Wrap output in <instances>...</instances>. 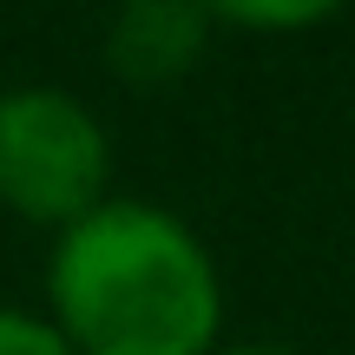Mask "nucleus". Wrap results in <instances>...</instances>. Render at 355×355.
<instances>
[{
    "label": "nucleus",
    "instance_id": "f257e3e1",
    "mask_svg": "<svg viewBox=\"0 0 355 355\" xmlns=\"http://www.w3.org/2000/svg\"><path fill=\"white\" fill-rule=\"evenodd\" d=\"M46 322L66 355H211L224 336V277L178 211L105 198L53 237Z\"/></svg>",
    "mask_w": 355,
    "mask_h": 355
},
{
    "label": "nucleus",
    "instance_id": "f03ea898",
    "mask_svg": "<svg viewBox=\"0 0 355 355\" xmlns=\"http://www.w3.org/2000/svg\"><path fill=\"white\" fill-rule=\"evenodd\" d=\"M112 198V132L66 86L0 92V204L33 230H73Z\"/></svg>",
    "mask_w": 355,
    "mask_h": 355
},
{
    "label": "nucleus",
    "instance_id": "7ed1b4c3",
    "mask_svg": "<svg viewBox=\"0 0 355 355\" xmlns=\"http://www.w3.org/2000/svg\"><path fill=\"white\" fill-rule=\"evenodd\" d=\"M211 7H191V0H132L125 13H112L105 26V66H112L125 86H171L211 46Z\"/></svg>",
    "mask_w": 355,
    "mask_h": 355
},
{
    "label": "nucleus",
    "instance_id": "20e7f679",
    "mask_svg": "<svg viewBox=\"0 0 355 355\" xmlns=\"http://www.w3.org/2000/svg\"><path fill=\"white\" fill-rule=\"evenodd\" d=\"M0 355H66V343L53 336V322H46V316L0 303Z\"/></svg>",
    "mask_w": 355,
    "mask_h": 355
},
{
    "label": "nucleus",
    "instance_id": "39448f33",
    "mask_svg": "<svg viewBox=\"0 0 355 355\" xmlns=\"http://www.w3.org/2000/svg\"><path fill=\"white\" fill-rule=\"evenodd\" d=\"M336 7H211V20L243 26V33H290V26H316Z\"/></svg>",
    "mask_w": 355,
    "mask_h": 355
},
{
    "label": "nucleus",
    "instance_id": "423d86ee",
    "mask_svg": "<svg viewBox=\"0 0 355 355\" xmlns=\"http://www.w3.org/2000/svg\"><path fill=\"white\" fill-rule=\"evenodd\" d=\"M211 355H296V349H283V343H237V349H224L217 343Z\"/></svg>",
    "mask_w": 355,
    "mask_h": 355
}]
</instances>
